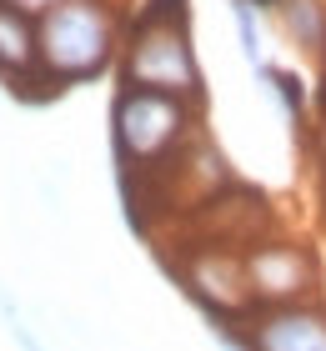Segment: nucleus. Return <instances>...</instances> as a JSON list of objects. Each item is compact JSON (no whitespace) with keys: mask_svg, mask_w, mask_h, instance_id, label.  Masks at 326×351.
Instances as JSON below:
<instances>
[{"mask_svg":"<svg viewBox=\"0 0 326 351\" xmlns=\"http://www.w3.org/2000/svg\"><path fill=\"white\" fill-rule=\"evenodd\" d=\"M121 86L166 90L201 106V66H196V45H191L186 0H145L121 60Z\"/></svg>","mask_w":326,"mask_h":351,"instance_id":"1","label":"nucleus"},{"mask_svg":"<svg viewBox=\"0 0 326 351\" xmlns=\"http://www.w3.org/2000/svg\"><path fill=\"white\" fill-rule=\"evenodd\" d=\"M40 71L56 90L86 86L116 60V15L106 0H60L40 15Z\"/></svg>","mask_w":326,"mask_h":351,"instance_id":"2","label":"nucleus"},{"mask_svg":"<svg viewBox=\"0 0 326 351\" xmlns=\"http://www.w3.org/2000/svg\"><path fill=\"white\" fill-rule=\"evenodd\" d=\"M196 125V106L166 90H141L121 86L116 110H110V136H116V161L121 171H156L186 146Z\"/></svg>","mask_w":326,"mask_h":351,"instance_id":"3","label":"nucleus"},{"mask_svg":"<svg viewBox=\"0 0 326 351\" xmlns=\"http://www.w3.org/2000/svg\"><path fill=\"white\" fill-rule=\"evenodd\" d=\"M211 331H216V341L236 351H326V311L312 301L271 306L246 331H236L231 322H211Z\"/></svg>","mask_w":326,"mask_h":351,"instance_id":"4","label":"nucleus"},{"mask_svg":"<svg viewBox=\"0 0 326 351\" xmlns=\"http://www.w3.org/2000/svg\"><path fill=\"white\" fill-rule=\"evenodd\" d=\"M246 281H251V301H261V311L296 306V301H306L312 286H316V261H312L306 246L261 241L246 256Z\"/></svg>","mask_w":326,"mask_h":351,"instance_id":"5","label":"nucleus"},{"mask_svg":"<svg viewBox=\"0 0 326 351\" xmlns=\"http://www.w3.org/2000/svg\"><path fill=\"white\" fill-rule=\"evenodd\" d=\"M181 286L211 311V322H231L236 311L251 306V281H246V261L226 256V251H201L186 271Z\"/></svg>","mask_w":326,"mask_h":351,"instance_id":"6","label":"nucleus"},{"mask_svg":"<svg viewBox=\"0 0 326 351\" xmlns=\"http://www.w3.org/2000/svg\"><path fill=\"white\" fill-rule=\"evenodd\" d=\"M0 75H5V81H21V90L36 81V75L45 81V71H40V30L30 25V15L21 5H10V0H0Z\"/></svg>","mask_w":326,"mask_h":351,"instance_id":"7","label":"nucleus"},{"mask_svg":"<svg viewBox=\"0 0 326 351\" xmlns=\"http://www.w3.org/2000/svg\"><path fill=\"white\" fill-rule=\"evenodd\" d=\"M276 21H281V36L301 56L326 51V5L321 0H276Z\"/></svg>","mask_w":326,"mask_h":351,"instance_id":"8","label":"nucleus"},{"mask_svg":"<svg viewBox=\"0 0 326 351\" xmlns=\"http://www.w3.org/2000/svg\"><path fill=\"white\" fill-rule=\"evenodd\" d=\"M256 81L276 90V101H281V110H286V121H291V125H296V121L306 116V81H301L296 71L266 66V71H256Z\"/></svg>","mask_w":326,"mask_h":351,"instance_id":"9","label":"nucleus"},{"mask_svg":"<svg viewBox=\"0 0 326 351\" xmlns=\"http://www.w3.org/2000/svg\"><path fill=\"white\" fill-rule=\"evenodd\" d=\"M231 21H236V40H241V56H246L251 71H266L271 60L261 51V21H256V0H231Z\"/></svg>","mask_w":326,"mask_h":351,"instance_id":"10","label":"nucleus"},{"mask_svg":"<svg viewBox=\"0 0 326 351\" xmlns=\"http://www.w3.org/2000/svg\"><path fill=\"white\" fill-rule=\"evenodd\" d=\"M0 311H5V322H10V337H15V341H21V351H45V346H40L36 337H30V326H25V316H21V311H15V306H10V301H5V296H0Z\"/></svg>","mask_w":326,"mask_h":351,"instance_id":"11","label":"nucleus"},{"mask_svg":"<svg viewBox=\"0 0 326 351\" xmlns=\"http://www.w3.org/2000/svg\"><path fill=\"white\" fill-rule=\"evenodd\" d=\"M10 5H21L25 15H45L51 5H60V0H10Z\"/></svg>","mask_w":326,"mask_h":351,"instance_id":"12","label":"nucleus"},{"mask_svg":"<svg viewBox=\"0 0 326 351\" xmlns=\"http://www.w3.org/2000/svg\"><path fill=\"white\" fill-rule=\"evenodd\" d=\"M321 81H326V51H321Z\"/></svg>","mask_w":326,"mask_h":351,"instance_id":"13","label":"nucleus"}]
</instances>
